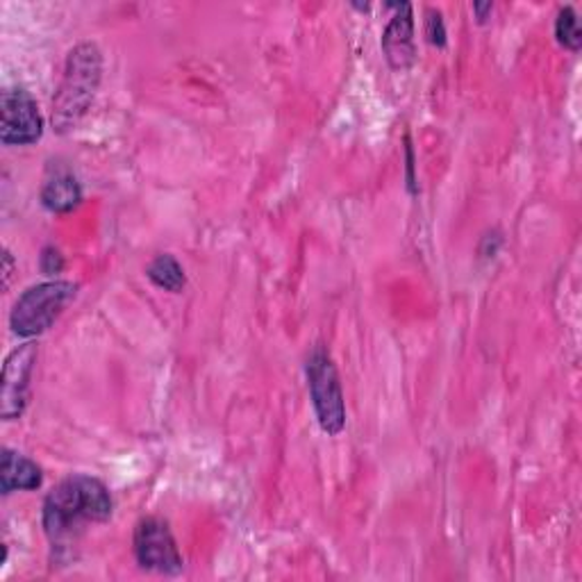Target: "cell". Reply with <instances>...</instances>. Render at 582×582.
Returning a JSON list of instances; mask_svg holds the SVG:
<instances>
[{"label": "cell", "instance_id": "obj_2", "mask_svg": "<svg viewBox=\"0 0 582 582\" xmlns=\"http://www.w3.org/2000/svg\"><path fill=\"white\" fill-rule=\"evenodd\" d=\"M103 55L96 44H78L67 59L65 78L53 101V126L57 133L73 130L89 112L101 84Z\"/></svg>", "mask_w": 582, "mask_h": 582}, {"label": "cell", "instance_id": "obj_9", "mask_svg": "<svg viewBox=\"0 0 582 582\" xmlns=\"http://www.w3.org/2000/svg\"><path fill=\"white\" fill-rule=\"evenodd\" d=\"M42 484V469L33 463L10 448L3 450V467H0V487H3V494H12L16 489L23 492H33Z\"/></svg>", "mask_w": 582, "mask_h": 582}, {"label": "cell", "instance_id": "obj_14", "mask_svg": "<svg viewBox=\"0 0 582 582\" xmlns=\"http://www.w3.org/2000/svg\"><path fill=\"white\" fill-rule=\"evenodd\" d=\"M42 269L48 275H55V273H59V271L65 269V260H62V255H59L57 249H53V247L44 249V253H42Z\"/></svg>", "mask_w": 582, "mask_h": 582}, {"label": "cell", "instance_id": "obj_6", "mask_svg": "<svg viewBox=\"0 0 582 582\" xmlns=\"http://www.w3.org/2000/svg\"><path fill=\"white\" fill-rule=\"evenodd\" d=\"M3 128L0 139L8 146H25L35 144L44 133V118L35 99L23 89L3 91Z\"/></svg>", "mask_w": 582, "mask_h": 582}, {"label": "cell", "instance_id": "obj_1", "mask_svg": "<svg viewBox=\"0 0 582 582\" xmlns=\"http://www.w3.org/2000/svg\"><path fill=\"white\" fill-rule=\"evenodd\" d=\"M112 516L107 487L91 476H71L59 482L44 503V528L53 544L71 541L84 524H103Z\"/></svg>", "mask_w": 582, "mask_h": 582}, {"label": "cell", "instance_id": "obj_7", "mask_svg": "<svg viewBox=\"0 0 582 582\" xmlns=\"http://www.w3.org/2000/svg\"><path fill=\"white\" fill-rule=\"evenodd\" d=\"M37 362V346L23 344L19 346L3 366V391H0V414L5 421H14L23 414L27 406L30 378Z\"/></svg>", "mask_w": 582, "mask_h": 582}, {"label": "cell", "instance_id": "obj_10", "mask_svg": "<svg viewBox=\"0 0 582 582\" xmlns=\"http://www.w3.org/2000/svg\"><path fill=\"white\" fill-rule=\"evenodd\" d=\"M42 201L50 212H59V214L71 212L82 201L80 182L69 173H59V175L50 178L44 185Z\"/></svg>", "mask_w": 582, "mask_h": 582}, {"label": "cell", "instance_id": "obj_12", "mask_svg": "<svg viewBox=\"0 0 582 582\" xmlns=\"http://www.w3.org/2000/svg\"><path fill=\"white\" fill-rule=\"evenodd\" d=\"M556 35L560 39L562 46H567L569 50H578L582 44V33H580V25H578V16L573 12V8H562L556 21Z\"/></svg>", "mask_w": 582, "mask_h": 582}, {"label": "cell", "instance_id": "obj_11", "mask_svg": "<svg viewBox=\"0 0 582 582\" xmlns=\"http://www.w3.org/2000/svg\"><path fill=\"white\" fill-rule=\"evenodd\" d=\"M146 275L160 289H167L173 294H178L182 287H185V271H182L178 260L171 255H160L152 260Z\"/></svg>", "mask_w": 582, "mask_h": 582}, {"label": "cell", "instance_id": "obj_3", "mask_svg": "<svg viewBox=\"0 0 582 582\" xmlns=\"http://www.w3.org/2000/svg\"><path fill=\"white\" fill-rule=\"evenodd\" d=\"M76 285L65 281L42 283L37 287H30L16 300L10 323L12 330L21 336H35L48 330L55 319L62 315V310L73 300Z\"/></svg>", "mask_w": 582, "mask_h": 582}, {"label": "cell", "instance_id": "obj_15", "mask_svg": "<svg viewBox=\"0 0 582 582\" xmlns=\"http://www.w3.org/2000/svg\"><path fill=\"white\" fill-rule=\"evenodd\" d=\"M473 12L480 16V21H484V16H487V12H492V3H484V5H480V3H476L473 5Z\"/></svg>", "mask_w": 582, "mask_h": 582}, {"label": "cell", "instance_id": "obj_8", "mask_svg": "<svg viewBox=\"0 0 582 582\" xmlns=\"http://www.w3.org/2000/svg\"><path fill=\"white\" fill-rule=\"evenodd\" d=\"M396 16L389 21L383 35V50L391 69H408L414 65L416 48H414V21H412V5H393Z\"/></svg>", "mask_w": 582, "mask_h": 582}, {"label": "cell", "instance_id": "obj_5", "mask_svg": "<svg viewBox=\"0 0 582 582\" xmlns=\"http://www.w3.org/2000/svg\"><path fill=\"white\" fill-rule=\"evenodd\" d=\"M137 562L156 573L175 575L182 571V556L167 521L158 516L141 518L135 528Z\"/></svg>", "mask_w": 582, "mask_h": 582}, {"label": "cell", "instance_id": "obj_4", "mask_svg": "<svg viewBox=\"0 0 582 582\" xmlns=\"http://www.w3.org/2000/svg\"><path fill=\"white\" fill-rule=\"evenodd\" d=\"M305 372H308L312 403L321 427L328 435H340L346 425V406L332 357L323 349H315Z\"/></svg>", "mask_w": 582, "mask_h": 582}, {"label": "cell", "instance_id": "obj_16", "mask_svg": "<svg viewBox=\"0 0 582 582\" xmlns=\"http://www.w3.org/2000/svg\"><path fill=\"white\" fill-rule=\"evenodd\" d=\"M10 275H12V255L5 251V287L10 285Z\"/></svg>", "mask_w": 582, "mask_h": 582}, {"label": "cell", "instance_id": "obj_13", "mask_svg": "<svg viewBox=\"0 0 582 582\" xmlns=\"http://www.w3.org/2000/svg\"><path fill=\"white\" fill-rule=\"evenodd\" d=\"M425 35L433 44L444 46L446 44V30H444V21L442 14L435 10H427V19H425Z\"/></svg>", "mask_w": 582, "mask_h": 582}]
</instances>
